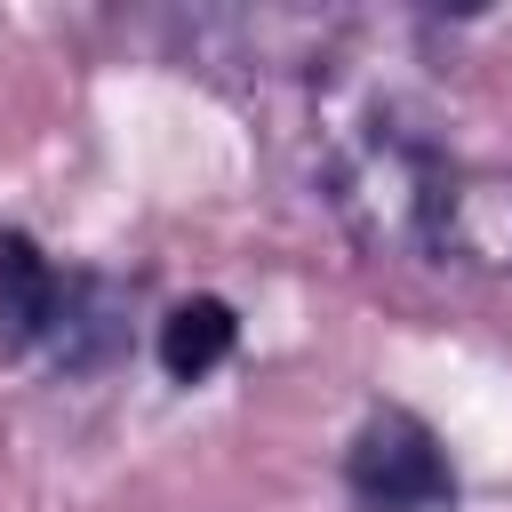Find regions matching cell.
Returning a JSON list of instances; mask_svg holds the SVG:
<instances>
[{
	"label": "cell",
	"instance_id": "cell-3",
	"mask_svg": "<svg viewBox=\"0 0 512 512\" xmlns=\"http://www.w3.org/2000/svg\"><path fill=\"white\" fill-rule=\"evenodd\" d=\"M64 272L40 256L32 232H0V352H32L56 328Z\"/></svg>",
	"mask_w": 512,
	"mask_h": 512
},
{
	"label": "cell",
	"instance_id": "cell-4",
	"mask_svg": "<svg viewBox=\"0 0 512 512\" xmlns=\"http://www.w3.org/2000/svg\"><path fill=\"white\" fill-rule=\"evenodd\" d=\"M232 344H240V312H232L224 296H184V304L160 320V368H168L176 384L216 376V368L232 360Z\"/></svg>",
	"mask_w": 512,
	"mask_h": 512
},
{
	"label": "cell",
	"instance_id": "cell-1",
	"mask_svg": "<svg viewBox=\"0 0 512 512\" xmlns=\"http://www.w3.org/2000/svg\"><path fill=\"white\" fill-rule=\"evenodd\" d=\"M344 488L360 512H448L456 504V464L440 432L408 408H376L352 448H344Z\"/></svg>",
	"mask_w": 512,
	"mask_h": 512
},
{
	"label": "cell",
	"instance_id": "cell-2",
	"mask_svg": "<svg viewBox=\"0 0 512 512\" xmlns=\"http://www.w3.org/2000/svg\"><path fill=\"white\" fill-rule=\"evenodd\" d=\"M128 344V296L104 280V272H72L64 296H56V328H48V360L64 376H96L112 368Z\"/></svg>",
	"mask_w": 512,
	"mask_h": 512
}]
</instances>
